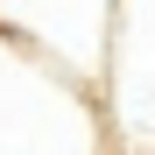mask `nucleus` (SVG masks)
I'll return each mask as SVG.
<instances>
[{"label":"nucleus","mask_w":155,"mask_h":155,"mask_svg":"<svg viewBox=\"0 0 155 155\" xmlns=\"http://www.w3.org/2000/svg\"><path fill=\"white\" fill-rule=\"evenodd\" d=\"M0 155H113L99 92L7 28H0Z\"/></svg>","instance_id":"f257e3e1"},{"label":"nucleus","mask_w":155,"mask_h":155,"mask_svg":"<svg viewBox=\"0 0 155 155\" xmlns=\"http://www.w3.org/2000/svg\"><path fill=\"white\" fill-rule=\"evenodd\" d=\"M0 28L42 49L49 64L85 78L99 92L106 78V35H113V0H0Z\"/></svg>","instance_id":"7ed1b4c3"},{"label":"nucleus","mask_w":155,"mask_h":155,"mask_svg":"<svg viewBox=\"0 0 155 155\" xmlns=\"http://www.w3.org/2000/svg\"><path fill=\"white\" fill-rule=\"evenodd\" d=\"M99 106L120 155H155V0H113Z\"/></svg>","instance_id":"f03ea898"}]
</instances>
